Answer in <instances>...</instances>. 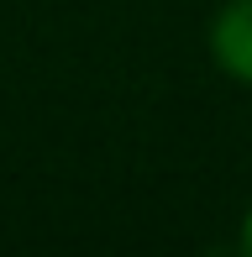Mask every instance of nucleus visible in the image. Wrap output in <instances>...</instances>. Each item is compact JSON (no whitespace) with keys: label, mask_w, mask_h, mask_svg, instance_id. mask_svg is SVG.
Segmentation results:
<instances>
[{"label":"nucleus","mask_w":252,"mask_h":257,"mask_svg":"<svg viewBox=\"0 0 252 257\" xmlns=\"http://www.w3.org/2000/svg\"><path fill=\"white\" fill-rule=\"evenodd\" d=\"M210 53L231 79L252 84V0H226L210 21Z\"/></svg>","instance_id":"1"},{"label":"nucleus","mask_w":252,"mask_h":257,"mask_svg":"<svg viewBox=\"0 0 252 257\" xmlns=\"http://www.w3.org/2000/svg\"><path fill=\"white\" fill-rule=\"evenodd\" d=\"M242 252H252V210H247V220H242Z\"/></svg>","instance_id":"2"}]
</instances>
